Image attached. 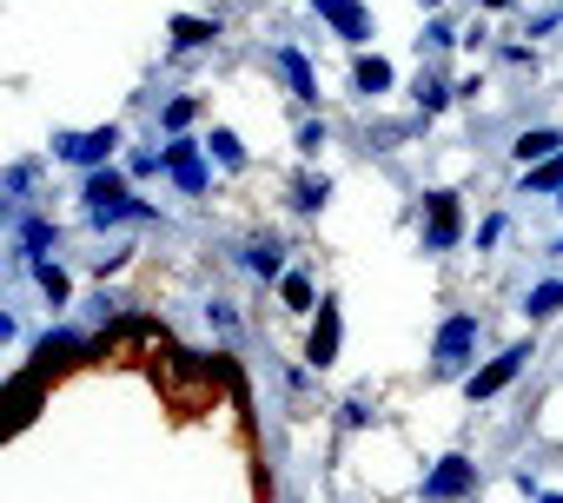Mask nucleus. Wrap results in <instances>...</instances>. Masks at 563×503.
I'll use <instances>...</instances> for the list:
<instances>
[{
  "instance_id": "obj_4",
  "label": "nucleus",
  "mask_w": 563,
  "mask_h": 503,
  "mask_svg": "<svg viewBox=\"0 0 563 503\" xmlns=\"http://www.w3.org/2000/svg\"><path fill=\"white\" fill-rule=\"evenodd\" d=\"M471 345H477V318H444V325H438V345H431L438 371H464Z\"/></svg>"
},
{
  "instance_id": "obj_16",
  "label": "nucleus",
  "mask_w": 563,
  "mask_h": 503,
  "mask_svg": "<svg viewBox=\"0 0 563 503\" xmlns=\"http://www.w3.org/2000/svg\"><path fill=\"white\" fill-rule=\"evenodd\" d=\"M34 279H41V292H47L54 305H67V272H60L54 259H34Z\"/></svg>"
},
{
  "instance_id": "obj_15",
  "label": "nucleus",
  "mask_w": 563,
  "mask_h": 503,
  "mask_svg": "<svg viewBox=\"0 0 563 503\" xmlns=\"http://www.w3.org/2000/svg\"><path fill=\"white\" fill-rule=\"evenodd\" d=\"M206 146H212V159H219V166H245V146H239V133L212 126V139H206Z\"/></svg>"
},
{
  "instance_id": "obj_8",
  "label": "nucleus",
  "mask_w": 563,
  "mask_h": 503,
  "mask_svg": "<svg viewBox=\"0 0 563 503\" xmlns=\"http://www.w3.org/2000/svg\"><path fill=\"white\" fill-rule=\"evenodd\" d=\"M166 172H173V186H179V192H206V159H199V146H192V139L166 146Z\"/></svg>"
},
{
  "instance_id": "obj_13",
  "label": "nucleus",
  "mask_w": 563,
  "mask_h": 503,
  "mask_svg": "<svg viewBox=\"0 0 563 503\" xmlns=\"http://www.w3.org/2000/svg\"><path fill=\"white\" fill-rule=\"evenodd\" d=\"M206 41H219V27H212V21H192V14H179V21H173V47H206Z\"/></svg>"
},
{
  "instance_id": "obj_19",
  "label": "nucleus",
  "mask_w": 563,
  "mask_h": 503,
  "mask_svg": "<svg viewBox=\"0 0 563 503\" xmlns=\"http://www.w3.org/2000/svg\"><path fill=\"white\" fill-rule=\"evenodd\" d=\"M21 245H27L21 259H41V252L54 245V225H47V219H27V225H21Z\"/></svg>"
},
{
  "instance_id": "obj_14",
  "label": "nucleus",
  "mask_w": 563,
  "mask_h": 503,
  "mask_svg": "<svg viewBox=\"0 0 563 503\" xmlns=\"http://www.w3.org/2000/svg\"><path fill=\"white\" fill-rule=\"evenodd\" d=\"M523 192H563V153H556V159H543V166H530Z\"/></svg>"
},
{
  "instance_id": "obj_1",
  "label": "nucleus",
  "mask_w": 563,
  "mask_h": 503,
  "mask_svg": "<svg viewBox=\"0 0 563 503\" xmlns=\"http://www.w3.org/2000/svg\"><path fill=\"white\" fill-rule=\"evenodd\" d=\"M87 219H93V225H120V219H146V205L126 192V179L93 172V179H87Z\"/></svg>"
},
{
  "instance_id": "obj_11",
  "label": "nucleus",
  "mask_w": 563,
  "mask_h": 503,
  "mask_svg": "<svg viewBox=\"0 0 563 503\" xmlns=\"http://www.w3.org/2000/svg\"><path fill=\"white\" fill-rule=\"evenodd\" d=\"M556 153H563V133H550V126H537V133L517 139V159H523V166H543V159H556Z\"/></svg>"
},
{
  "instance_id": "obj_24",
  "label": "nucleus",
  "mask_w": 563,
  "mask_h": 503,
  "mask_svg": "<svg viewBox=\"0 0 563 503\" xmlns=\"http://www.w3.org/2000/svg\"><path fill=\"white\" fill-rule=\"evenodd\" d=\"M477 8H510V0H477Z\"/></svg>"
},
{
  "instance_id": "obj_9",
  "label": "nucleus",
  "mask_w": 563,
  "mask_h": 503,
  "mask_svg": "<svg viewBox=\"0 0 563 503\" xmlns=\"http://www.w3.org/2000/svg\"><path fill=\"white\" fill-rule=\"evenodd\" d=\"M319 14L339 27V41H372V14L358 8V0H319Z\"/></svg>"
},
{
  "instance_id": "obj_26",
  "label": "nucleus",
  "mask_w": 563,
  "mask_h": 503,
  "mask_svg": "<svg viewBox=\"0 0 563 503\" xmlns=\"http://www.w3.org/2000/svg\"><path fill=\"white\" fill-rule=\"evenodd\" d=\"M424 8H438V0H424Z\"/></svg>"
},
{
  "instance_id": "obj_6",
  "label": "nucleus",
  "mask_w": 563,
  "mask_h": 503,
  "mask_svg": "<svg viewBox=\"0 0 563 503\" xmlns=\"http://www.w3.org/2000/svg\"><path fill=\"white\" fill-rule=\"evenodd\" d=\"M339 338H345V318H339V305L325 299V305H319V325H312V338H306V358L325 371V365L339 358Z\"/></svg>"
},
{
  "instance_id": "obj_3",
  "label": "nucleus",
  "mask_w": 563,
  "mask_h": 503,
  "mask_svg": "<svg viewBox=\"0 0 563 503\" xmlns=\"http://www.w3.org/2000/svg\"><path fill=\"white\" fill-rule=\"evenodd\" d=\"M120 146V126H93V133H60L54 139V153L60 159H74V166H100L107 153Z\"/></svg>"
},
{
  "instance_id": "obj_10",
  "label": "nucleus",
  "mask_w": 563,
  "mask_h": 503,
  "mask_svg": "<svg viewBox=\"0 0 563 503\" xmlns=\"http://www.w3.org/2000/svg\"><path fill=\"white\" fill-rule=\"evenodd\" d=\"M278 74H286L292 100H319V80H312V67H306V54H299V47H286V54H278Z\"/></svg>"
},
{
  "instance_id": "obj_21",
  "label": "nucleus",
  "mask_w": 563,
  "mask_h": 503,
  "mask_svg": "<svg viewBox=\"0 0 563 503\" xmlns=\"http://www.w3.org/2000/svg\"><path fill=\"white\" fill-rule=\"evenodd\" d=\"M325 199H332V186H325V179H299V186H292V205H299V212H319Z\"/></svg>"
},
{
  "instance_id": "obj_12",
  "label": "nucleus",
  "mask_w": 563,
  "mask_h": 503,
  "mask_svg": "<svg viewBox=\"0 0 563 503\" xmlns=\"http://www.w3.org/2000/svg\"><path fill=\"white\" fill-rule=\"evenodd\" d=\"M352 87H358V93H385V87H391V67H385L378 54H358V60H352Z\"/></svg>"
},
{
  "instance_id": "obj_22",
  "label": "nucleus",
  "mask_w": 563,
  "mask_h": 503,
  "mask_svg": "<svg viewBox=\"0 0 563 503\" xmlns=\"http://www.w3.org/2000/svg\"><path fill=\"white\" fill-rule=\"evenodd\" d=\"M444 100H451V87H444V80H431V74H418V107H424V113H438Z\"/></svg>"
},
{
  "instance_id": "obj_17",
  "label": "nucleus",
  "mask_w": 563,
  "mask_h": 503,
  "mask_svg": "<svg viewBox=\"0 0 563 503\" xmlns=\"http://www.w3.org/2000/svg\"><path fill=\"white\" fill-rule=\"evenodd\" d=\"M523 312H530V318H556V312H563V286H537V292L523 299Z\"/></svg>"
},
{
  "instance_id": "obj_18",
  "label": "nucleus",
  "mask_w": 563,
  "mask_h": 503,
  "mask_svg": "<svg viewBox=\"0 0 563 503\" xmlns=\"http://www.w3.org/2000/svg\"><path fill=\"white\" fill-rule=\"evenodd\" d=\"M245 266H252L258 279H278V238H258V245L245 252Z\"/></svg>"
},
{
  "instance_id": "obj_23",
  "label": "nucleus",
  "mask_w": 563,
  "mask_h": 503,
  "mask_svg": "<svg viewBox=\"0 0 563 503\" xmlns=\"http://www.w3.org/2000/svg\"><path fill=\"white\" fill-rule=\"evenodd\" d=\"M192 113H199V100H173V107H166V133H179V126H192Z\"/></svg>"
},
{
  "instance_id": "obj_5",
  "label": "nucleus",
  "mask_w": 563,
  "mask_h": 503,
  "mask_svg": "<svg viewBox=\"0 0 563 503\" xmlns=\"http://www.w3.org/2000/svg\"><path fill=\"white\" fill-rule=\"evenodd\" d=\"M523 365H530V345H510L504 358H490L484 371H471V384H464V391H471V398H497V391H504Z\"/></svg>"
},
{
  "instance_id": "obj_7",
  "label": "nucleus",
  "mask_w": 563,
  "mask_h": 503,
  "mask_svg": "<svg viewBox=\"0 0 563 503\" xmlns=\"http://www.w3.org/2000/svg\"><path fill=\"white\" fill-rule=\"evenodd\" d=\"M471 477H477V470H471L464 457H444V463L424 477V496H431V503H457V496L471 490Z\"/></svg>"
},
{
  "instance_id": "obj_25",
  "label": "nucleus",
  "mask_w": 563,
  "mask_h": 503,
  "mask_svg": "<svg viewBox=\"0 0 563 503\" xmlns=\"http://www.w3.org/2000/svg\"><path fill=\"white\" fill-rule=\"evenodd\" d=\"M543 503H563V496H543Z\"/></svg>"
},
{
  "instance_id": "obj_20",
  "label": "nucleus",
  "mask_w": 563,
  "mask_h": 503,
  "mask_svg": "<svg viewBox=\"0 0 563 503\" xmlns=\"http://www.w3.org/2000/svg\"><path fill=\"white\" fill-rule=\"evenodd\" d=\"M278 292H286L292 312H312V279L306 272H286V279H278Z\"/></svg>"
},
{
  "instance_id": "obj_2",
  "label": "nucleus",
  "mask_w": 563,
  "mask_h": 503,
  "mask_svg": "<svg viewBox=\"0 0 563 503\" xmlns=\"http://www.w3.org/2000/svg\"><path fill=\"white\" fill-rule=\"evenodd\" d=\"M457 238H464L457 199H451V192H431V199H424V245H431V252H451Z\"/></svg>"
}]
</instances>
